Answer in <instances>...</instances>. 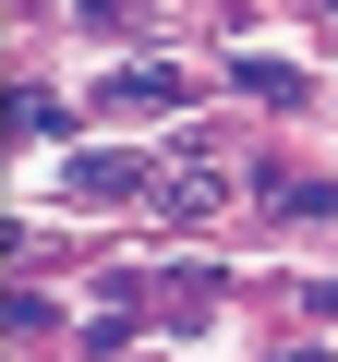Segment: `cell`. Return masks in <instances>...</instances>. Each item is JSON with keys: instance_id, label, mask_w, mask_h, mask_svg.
Wrapping results in <instances>:
<instances>
[{"instance_id": "cell-3", "label": "cell", "mask_w": 338, "mask_h": 362, "mask_svg": "<svg viewBox=\"0 0 338 362\" xmlns=\"http://www.w3.org/2000/svg\"><path fill=\"white\" fill-rule=\"evenodd\" d=\"M242 97H266V109H302V73H290V61H242Z\"/></svg>"}, {"instance_id": "cell-2", "label": "cell", "mask_w": 338, "mask_h": 362, "mask_svg": "<svg viewBox=\"0 0 338 362\" xmlns=\"http://www.w3.org/2000/svg\"><path fill=\"white\" fill-rule=\"evenodd\" d=\"M109 194H145L133 157H73V206H109Z\"/></svg>"}, {"instance_id": "cell-7", "label": "cell", "mask_w": 338, "mask_h": 362, "mask_svg": "<svg viewBox=\"0 0 338 362\" xmlns=\"http://www.w3.org/2000/svg\"><path fill=\"white\" fill-rule=\"evenodd\" d=\"M302 13H338V0H302Z\"/></svg>"}, {"instance_id": "cell-5", "label": "cell", "mask_w": 338, "mask_h": 362, "mask_svg": "<svg viewBox=\"0 0 338 362\" xmlns=\"http://www.w3.org/2000/svg\"><path fill=\"white\" fill-rule=\"evenodd\" d=\"M278 206H290V218H326V206H338V181H314V169H278Z\"/></svg>"}, {"instance_id": "cell-4", "label": "cell", "mask_w": 338, "mask_h": 362, "mask_svg": "<svg viewBox=\"0 0 338 362\" xmlns=\"http://www.w3.org/2000/svg\"><path fill=\"white\" fill-rule=\"evenodd\" d=\"M169 218H218V169H169Z\"/></svg>"}, {"instance_id": "cell-1", "label": "cell", "mask_w": 338, "mask_h": 362, "mask_svg": "<svg viewBox=\"0 0 338 362\" xmlns=\"http://www.w3.org/2000/svg\"><path fill=\"white\" fill-rule=\"evenodd\" d=\"M109 109H182V73H169V61H133V73H109Z\"/></svg>"}, {"instance_id": "cell-6", "label": "cell", "mask_w": 338, "mask_h": 362, "mask_svg": "<svg viewBox=\"0 0 338 362\" xmlns=\"http://www.w3.org/2000/svg\"><path fill=\"white\" fill-rule=\"evenodd\" d=\"M85 13H97V25H121V13H133V0H85Z\"/></svg>"}]
</instances>
